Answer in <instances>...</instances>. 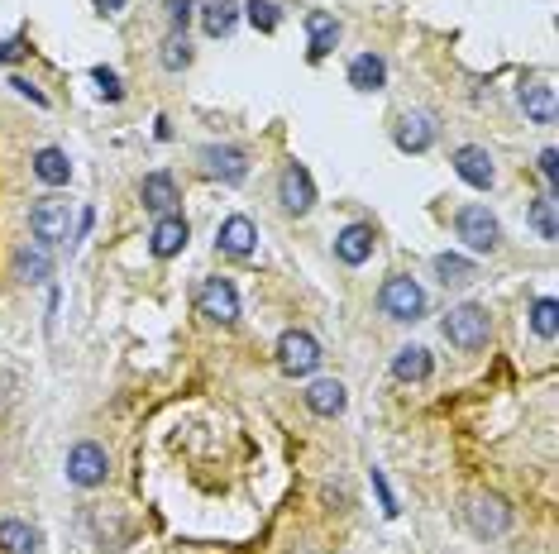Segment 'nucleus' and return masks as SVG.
I'll list each match as a JSON object with an SVG mask.
<instances>
[{"label":"nucleus","mask_w":559,"mask_h":554,"mask_svg":"<svg viewBox=\"0 0 559 554\" xmlns=\"http://www.w3.org/2000/svg\"><path fill=\"white\" fill-rule=\"evenodd\" d=\"M445 340L454 344V349H464V354H473V349H483L488 344V335H493V320H488V311L483 306H473V301H464V306H454L450 316H445Z\"/></svg>","instance_id":"f257e3e1"},{"label":"nucleus","mask_w":559,"mask_h":554,"mask_svg":"<svg viewBox=\"0 0 559 554\" xmlns=\"http://www.w3.org/2000/svg\"><path fill=\"white\" fill-rule=\"evenodd\" d=\"M29 230L39 244H67L72 239V206H67L63 196H39L34 201V211H29Z\"/></svg>","instance_id":"f03ea898"},{"label":"nucleus","mask_w":559,"mask_h":554,"mask_svg":"<svg viewBox=\"0 0 559 554\" xmlns=\"http://www.w3.org/2000/svg\"><path fill=\"white\" fill-rule=\"evenodd\" d=\"M378 306H383L387 320H421V316H426V292L416 287V277L397 273V277H387V282H383Z\"/></svg>","instance_id":"7ed1b4c3"},{"label":"nucleus","mask_w":559,"mask_h":554,"mask_svg":"<svg viewBox=\"0 0 559 554\" xmlns=\"http://www.w3.org/2000/svg\"><path fill=\"white\" fill-rule=\"evenodd\" d=\"M278 368L287 378H306V373H316L321 368V344L316 335H306V330H287L278 340Z\"/></svg>","instance_id":"20e7f679"},{"label":"nucleus","mask_w":559,"mask_h":554,"mask_svg":"<svg viewBox=\"0 0 559 554\" xmlns=\"http://www.w3.org/2000/svg\"><path fill=\"white\" fill-rule=\"evenodd\" d=\"M454 230H459V239L469 244L473 254H493L497 244H502V225L488 215V206H464V211L454 215Z\"/></svg>","instance_id":"39448f33"},{"label":"nucleus","mask_w":559,"mask_h":554,"mask_svg":"<svg viewBox=\"0 0 559 554\" xmlns=\"http://www.w3.org/2000/svg\"><path fill=\"white\" fill-rule=\"evenodd\" d=\"M196 311L215 325H235L239 320V292L225 282V277H206L201 292H196Z\"/></svg>","instance_id":"423d86ee"},{"label":"nucleus","mask_w":559,"mask_h":554,"mask_svg":"<svg viewBox=\"0 0 559 554\" xmlns=\"http://www.w3.org/2000/svg\"><path fill=\"white\" fill-rule=\"evenodd\" d=\"M469 526L473 535H483V540H497V535H507V526H512V507L502 502V497H493V492H478V497H469Z\"/></svg>","instance_id":"0eeeda50"},{"label":"nucleus","mask_w":559,"mask_h":554,"mask_svg":"<svg viewBox=\"0 0 559 554\" xmlns=\"http://www.w3.org/2000/svg\"><path fill=\"white\" fill-rule=\"evenodd\" d=\"M110 473V459L101 445H91V440H82V445H72V454H67V478L77 483V488H101Z\"/></svg>","instance_id":"6e6552de"},{"label":"nucleus","mask_w":559,"mask_h":554,"mask_svg":"<svg viewBox=\"0 0 559 554\" xmlns=\"http://www.w3.org/2000/svg\"><path fill=\"white\" fill-rule=\"evenodd\" d=\"M278 201H282V211H292V215H306L316 206V182H311V172L301 168V163H287L278 172Z\"/></svg>","instance_id":"1a4fd4ad"},{"label":"nucleus","mask_w":559,"mask_h":554,"mask_svg":"<svg viewBox=\"0 0 559 554\" xmlns=\"http://www.w3.org/2000/svg\"><path fill=\"white\" fill-rule=\"evenodd\" d=\"M201 172L215 177V182H230V187H235V182L249 177V158L239 149H230V144H206V149H201Z\"/></svg>","instance_id":"9d476101"},{"label":"nucleus","mask_w":559,"mask_h":554,"mask_svg":"<svg viewBox=\"0 0 559 554\" xmlns=\"http://www.w3.org/2000/svg\"><path fill=\"white\" fill-rule=\"evenodd\" d=\"M392 139H397V149L402 153H426L435 144V120H430L426 110H407L397 129H392Z\"/></svg>","instance_id":"9b49d317"},{"label":"nucleus","mask_w":559,"mask_h":554,"mask_svg":"<svg viewBox=\"0 0 559 554\" xmlns=\"http://www.w3.org/2000/svg\"><path fill=\"white\" fill-rule=\"evenodd\" d=\"M454 172L469 182V187H478V192H488L493 187V158H488V149H478V144H464V149H454Z\"/></svg>","instance_id":"f8f14e48"},{"label":"nucleus","mask_w":559,"mask_h":554,"mask_svg":"<svg viewBox=\"0 0 559 554\" xmlns=\"http://www.w3.org/2000/svg\"><path fill=\"white\" fill-rule=\"evenodd\" d=\"M215 244H220V254L230 258H249L258 249V230L249 215H230L225 225H220V235H215Z\"/></svg>","instance_id":"ddd939ff"},{"label":"nucleus","mask_w":559,"mask_h":554,"mask_svg":"<svg viewBox=\"0 0 559 554\" xmlns=\"http://www.w3.org/2000/svg\"><path fill=\"white\" fill-rule=\"evenodd\" d=\"M149 249H153V258H177L187 249V220L182 215H158V225H153V235H149Z\"/></svg>","instance_id":"4468645a"},{"label":"nucleus","mask_w":559,"mask_h":554,"mask_svg":"<svg viewBox=\"0 0 559 554\" xmlns=\"http://www.w3.org/2000/svg\"><path fill=\"white\" fill-rule=\"evenodd\" d=\"M335 258L349 263V268H359L373 258V230L368 225H344L340 235H335Z\"/></svg>","instance_id":"2eb2a0df"},{"label":"nucleus","mask_w":559,"mask_h":554,"mask_svg":"<svg viewBox=\"0 0 559 554\" xmlns=\"http://www.w3.org/2000/svg\"><path fill=\"white\" fill-rule=\"evenodd\" d=\"M306 39H311V58L321 63L325 53H335V43H340V20L325 15V10H311L306 15Z\"/></svg>","instance_id":"dca6fc26"},{"label":"nucleus","mask_w":559,"mask_h":554,"mask_svg":"<svg viewBox=\"0 0 559 554\" xmlns=\"http://www.w3.org/2000/svg\"><path fill=\"white\" fill-rule=\"evenodd\" d=\"M392 378H402V383H426L430 378V349H421V344H402V349L392 354Z\"/></svg>","instance_id":"f3484780"},{"label":"nucleus","mask_w":559,"mask_h":554,"mask_svg":"<svg viewBox=\"0 0 559 554\" xmlns=\"http://www.w3.org/2000/svg\"><path fill=\"white\" fill-rule=\"evenodd\" d=\"M344 402H349V392H344V383H335V378H321V383L306 387V406H311L316 416H340Z\"/></svg>","instance_id":"a211bd4d"},{"label":"nucleus","mask_w":559,"mask_h":554,"mask_svg":"<svg viewBox=\"0 0 559 554\" xmlns=\"http://www.w3.org/2000/svg\"><path fill=\"white\" fill-rule=\"evenodd\" d=\"M383 82H387V63L378 53H359L349 63V86L354 91H383Z\"/></svg>","instance_id":"6ab92c4d"},{"label":"nucleus","mask_w":559,"mask_h":554,"mask_svg":"<svg viewBox=\"0 0 559 554\" xmlns=\"http://www.w3.org/2000/svg\"><path fill=\"white\" fill-rule=\"evenodd\" d=\"M34 177H39L43 187H67V177H72L67 153L63 149H39L34 153Z\"/></svg>","instance_id":"aec40b11"},{"label":"nucleus","mask_w":559,"mask_h":554,"mask_svg":"<svg viewBox=\"0 0 559 554\" xmlns=\"http://www.w3.org/2000/svg\"><path fill=\"white\" fill-rule=\"evenodd\" d=\"M139 192H144V206H149L153 215H172V206H177V187H172L168 172H149Z\"/></svg>","instance_id":"412c9836"},{"label":"nucleus","mask_w":559,"mask_h":554,"mask_svg":"<svg viewBox=\"0 0 559 554\" xmlns=\"http://www.w3.org/2000/svg\"><path fill=\"white\" fill-rule=\"evenodd\" d=\"M521 110L536 120V125H555V86H521Z\"/></svg>","instance_id":"4be33fe9"},{"label":"nucleus","mask_w":559,"mask_h":554,"mask_svg":"<svg viewBox=\"0 0 559 554\" xmlns=\"http://www.w3.org/2000/svg\"><path fill=\"white\" fill-rule=\"evenodd\" d=\"M235 24H239V5H230V0H206V10H201V29H206L211 39L235 34Z\"/></svg>","instance_id":"5701e85b"},{"label":"nucleus","mask_w":559,"mask_h":554,"mask_svg":"<svg viewBox=\"0 0 559 554\" xmlns=\"http://www.w3.org/2000/svg\"><path fill=\"white\" fill-rule=\"evenodd\" d=\"M15 273H20V282H48V277H53V258H48V244L20 249V254H15Z\"/></svg>","instance_id":"b1692460"},{"label":"nucleus","mask_w":559,"mask_h":554,"mask_svg":"<svg viewBox=\"0 0 559 554\" xmlns=\"http://www.w3.org/2000/svg\"><path fill=\"white\" fill-rule=\"evenodd\" d=\"M0 550L5 554H39V531L24 521H0Z\"/></svg>","instance_id":"393cba45"},{"label":"nucleus","mask_w":559,"mask_h":554,"mask_svg":"<svg viewBox=\"0 0 559 554\" xmlns=\"http://www.w3.org/2000/svg\"><path fill=\"white\" fill-rule=\"evenodd\" d=\"M435 277H440L445 287H464V282L478 277V268H473V258H464V254H435Z\"/></svg>","instance_id":"a878e982"},{"label":"nucleus","mask_w":559,"mask_h":554,"mask_svg":"<svg viewBox=\"0 0 559 554\" xmlns=\"http://www.w3.org/2000/svg\"><path fill=\"white\" fill-rule=\"evenodd\" d=\"M244 15H249V24H254L258 34H273V29L282 24V5L278 0H249Z\"/></svg>","instance_id":"bb28decb"},{"label":"nucleus","mask_w":559,"mask_h":554,"mask_svg":"<svg viewBox=\"0 0 559 554\" xmlns=\"http://www.w3.org/2000/svg\"><path fill=\"white\" fill-rule=\"evenodd\" d=\"M531 225H536V235H540V239H559L555 196H540V201H531Z\"/></svg>","instance_id":"cd10ccee"},{"label":"nucleus","mask_w":559,"mask_h":554,"mask_svg":"<svg viewBox=\"0 0 559 554\" xmlns=\"http://www.w3.org/2000/svg\"><path fill=\"white\" fill-rule=\"evenodd\" d=\"M555 316H559L555 297H540L536 306H531V325H536L540 340H555Z\"/></svg>","instance_id":"c85d7f7f"},{"label":"nucleus","mask_w":559,"mask_h":554,"mask_svg":"<svg viewBox=\"0 0 559 554\" xmlns=\"http://www.w3.org/2000/svg\"><path fill=\"white\" fill-rule=\"evenodd\" d=\"M192 63V48H187V39H168L163 43V67L168 72H177V67H187Z\"/></svg>","instance_id":"c756f323"},{"label":"nucleus","mask_w":559,"mask_h":554,"mask_svg":"<svg viewBox=\"0 0 559 554\" xmlns=\"http://www.w3.org/2000/svg\"><path fill=\"white\" fill-rule=\"evenodd\" d=\"M91 77H96V86H101V96H106V101H120V96H125V86H120V77H115L110 67H96Z\"/></svg>","instance_id":"7c9ffc66"},{"label":"nucleus","mask_w":559,"mask_h":554,"mask_svg":"<svg viewBox=\"0 0 559 554\" xmlns=\"http://www.w3.org/2000/svg\"><path fill=\"white\" fill-rule=\"evenodd\" d=\"M540 177H545V187H550V196H555V187H559V153L555 149L540 153Z\"/></svg>","instance_id":"2f4dec72"},{"label":"nucleus","mask_w":559,"mask_h":554,"mask_svg":"<svg viewBox=\"0 0 559 554\" xmlns=\"http://www.w3.org/2000/svg\"><path fill=\"white\" fill-rule=\"evenodd\" d=\"M373 488H378V497H383V512H387V516H397V497H392V488H387L383 469H373Z\"/></svg>","instance_id":"473e14b6"},{"label":"nucleus","mask_w":559,"mask_h":554,"mask_svg":"<svg viewBox=\"0 0 559 554\" xmlns=\"http://www.w3.org/2000/svg\"><path fill=\"white\" fill-rule=\"evenodd\" d=\"M168 10H172V24H177V29L192 20V0H168Z\"/></svg>","instance_id":"72a5a7b5"},{"label":"nucleus","mask_w":559,"mask_h":554,"mask_svg":"<svg viewBox=\"0 0 559 554\" xmlns=\"http://www.w3.org/2000/svg\"><path fill=\"white\" fill-rule=\"evenodd\" d=\"M24 43L20 39H0V63H20Z\"/></svg>","instance_id":"f704fd0d"},{"label":"nucleus","mask_w":559,"mask_h":554,"mask_svg":"<svg viewBox=\"0 0 559 554\" xmlns=\"http://www.w3.org/2000/svg\"><path fill=\"white\" fill-rule=\"evenodd\" d=\"M10 86H15L20 96H29L34 106H48V96H43V91H34V86H29V82H20V77H15V82H10Z\"/></svg>","instance_id":"c9c22d12"},{"label":"nucleus","mask_w":559,"mask_h":554,"mask_svg":"<svg viewBox=\"0 0 559 554\" xmlns=\"http://www.w3.org/2000/svg\"><path fill=\"white\" fill-rule=\"evenodd\" d=\"M96 5H101L106 15H120V10H125V0H96Z\"/></svg>","instance_id":"e433bc0d"}]
</instances>
